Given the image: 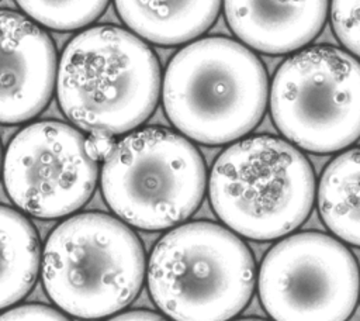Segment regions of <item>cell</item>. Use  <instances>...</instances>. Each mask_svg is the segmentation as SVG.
<instances>
[{"instance_id":"obj_13","label":"cell","mask_w":360,"mask_h":321,"mask_svg":"<svg viewBox=\"0 0 360 321\" xmlns=\"http://www.w3.org/2000/svg\"><path fill=\"white\" fill-rule=\"evenodd\" d=\"M39 262V238L31 221L17 210L0 206V310L31 291Z\"/></svg>"},{"instance_id":"obj_10","label":"cell","mask_w":360,"mask_h":321,"mask_svg":"<svg viewBox=\"0 0 360 321\" xmlns=\"http://www.w3.org/2000/svg\"><path fill=\"white\" fill-rule=\"evenodd\" d=\"M53 41L25 15L0 10V124L37 117L56 86Z\"/></svg>"},{"instance_id":"obj_21","label":"cell","mask_w":360,"mask_h":321,"mask_svg":"<svg viewBox=\"0 0 360 321\" xmlns=\"http://www.w3.org/2000/svg\"><path fill=\"white\" fill-rule=\"evenodd\" d=\"M0 169H1V145H0Z\"/></svg>"},{"instance_id":"obj_16","label":"cell","mask_w":360,"mask_h":321,"mask_svg":"<svg viewBox=\"0 0 360 321\" xmlns=\"http://www.w3.org/2000/svg\"><path fill=\"white\" fill-rule=\"evenodd\" d=\"M330 23L340 44L360 58V0H332Z\"/></svg>"},{"instance_id":"obj_1","label":"cell","mask_w":360,"mask_h":321,"mask_svg":"<svg viewBox=\"0 0 360 321\" xmlns=\"http://www.w3.org/2000/svg\"><path fill=\"white\" fill-rule=\"evenodd\" d=\"M160 66L145 41L115 25H97L66 45L56 73L65 115L80 130L120 135L155 111Z\"/></svg>"},{"instance_id":"obj_2","label":"cell","mask_w":360,"mask_h":321,"mask_svg":"<svg viewBox=\"0 0 360 321\" xmlns=\"http://www.w3.org/2000/svg\"><path fill=\"white\" fill-rule=\"evenodd\" d=\"M269 82L262 61L225 37L181 48L163 77V107L187 138L222 145L249 134L263 118Z\"/></svg>"},{"instance_id":"obj_11","label":"cell","mask_w":360,"mask_h":321,"mask_svg":"<svg viewBox=\"0 0 360 321\" xmlns=\"http://www.w3.org/2000/svg\"><path fill=\"white\" fill-rule=\"evenodd\" d=\"M329 0H224L232 32L269 55L297 52L322 30Z\"/></svg>"},{"instance_id":"obj_12","label":"cell","mask_w":360,"mask_h":321,"mask_svg":"<svg viewBox=\"0 0 360 321\" xmlns=\"http://www.w3.org/2000/svg\"><path fill=\"white\" fill-rule=\"evenodd\" d=\"M222 0H115L121 20L141 38L179 45L205 32L217 20Z\"/></svg>"},{"instance_id":"obj_15","label":"cell","mask_w":360,"mask_h":321,"mask_svg":"<svg viewBox=\"0 0 360 321\" xmlns=\"http://www.w3.org/2000/svg\"><path fill=\"white\" fill-rule=\"evenodd\" d=\"M110 0H15L20 8L38 24L58 30H79L96 21Z\"/></svg>"},{"instance_id":"obj_6","label":"cell","mask_w":360,"mask_h":321,"mask_svg":"<svg viewBox=\"0 0 360 321\" xmlns=\"http://www.w3.org/2000/svg\"><path fill=\"white\" fill-rule=\"evenodd\" d=\"M101 191L127 224L159 231L187 220L201 204L207 172L200 151L162 127L134 130L103 162Z\"/></svg>"},{"instance_id":"obj_8","label":"cell","mask_w":360,"mask_h":321,"mask_svg":"<svg viewBox=\"0 0 360 321\" xmlns=\"http://www.w3.org/2000/svg\"><path fill=\"white\" fill-rule=\"evenodd\" d=\"M360 272L336 238L291 234L270 248L259 270V296L274 321H346L356 308Z\"/></svg>"},{"instance_id":"obj_17","label":"cell","mask_w":360,"mask_h":321,"mask_svg":"<svg viewBox=\"0 0 360 321\" xmlns=\"http://www.w3.org/2000/svg\"><path fill=\"white\" fill-rule=\"evenodd\" d=\"M0 321H70L63 313L44 304H24L0 314Z\"/></svg>"},{"instance_id":"obj_14","label":"cell","mask_w":360,"mask_h":321,"mask_svg":"<svg viewBox=\"0 0 360 321\" xmlns=\"http://www.w3.org/2000/svg\"><path fill=\"white\" fill-rule=\"evenodd\" d=\"M318 210L329 231L360 246V146L326 165L318 186Z\"/></svg>"},{"instance_id":"obj_5","label":"cell","mask_w":360,"mask_h":321,"mask_svg":"<svg viewBox=\"0 0 360 321\" xmlns=\"http://www.w3.org/2000/svg\"><path fill=\"white\" fill-rule=\"evenodd\" d=\"M49 298L66 314L84 320L112 315L139 293L145 252L138 235L104 213H82L48 237L41 262Z\"/></svg>"},{"instance_id":"obj_20","label":"cell","mask_w":360,"mask_h":321,"mask_svg":"<svg viewBox=\"0 0 360 321\" xmlns=\"http://www.w3.org/2000/svg\"><path fill=\"white\" fill-rule=\"evenodd\" d=\"M232 321H266V320L256 318V317H248V318H238V320H232Z\"/></svg>"},{"instance_id":"obj_3","label":"cell","mask_w":360,"mask_h":321,"mask_svg":"<svg viewBox=\"0 0 360 321\" xmlns=\"http://www.w3.org/2000/svg\"><path fill=\"white\" fill-rule=\"evenodd\" d=\"M146 280L153 303L172 321H229L249 304L256 268L235 232L191 221L158 241Z\"/></svg>"},{"instance_id":"obj_19","label":"cell","mask_w":360,"mask_h":321,"mask_svg":"<svg viewBox=\"0 0 360 321\" xmlns=\"http://www.w3.org/2000/svg\"><path fill=\"white\" fill-rule=\"evenodd\" d=\"M107 321H170V318H166L149 310H131L117 314Z\"/></svg>"},{"instance_id":"obj_9","label":"cell","mask_w":360,"mask_h":321,"mask_svg":"<svg viewBox=\"0 0 360 321\" xmlns=\"http://www.w3.org/2000/svg\"><path fill=\"white\" fill-rule=\"evenodd\" d=\"M98 179L97 162L75 127L53 120L32 122L7 146L3 180L13 203L37 218H59L83 207Z\"/></svg>"},{"instance_id":"obj_18","label":"cell","mask_w":360,"mask_h":321,"mask_svg":"<svg viewBox=\"0 0 360 321\" xmlns=\"http://www.w3.org/2000/svg\"><path fill=\"white\" fill-rule=\"evenodd\" d=\"M115 135L104 132H91L86 137V151L96 162H104L114 151L117 141Z\"/></svg>"},{"instance_id":"obj_4","label":"cell","mask_w":360,"mask_h":321,"mask_svg":"<svg viewBox=\"0 0 360 321\" xmlns=\"http://www.w3.org/2000/svg\"><path fill=\"white\" fill-rule=\"evenodd\" d=\"M211 206L236 234L271 241L298 228L315 199V175L307 156L273 135H252L229 145L208 182Z\"/></svg>"},{"instance_id":"obj_7","label":"cell","mask_w":360,"mask_h":321,"mask_svg":"<svg viewBox=\"0 0 360 321\" xmlns=\"http://www.w3.org/2000/svg\"><path fill=\"white\" fill-rule=\"evenodd\" d=\"M277 130L295 146L342 151L360 138V61L330 45H312L288 56L270 89Z\"/></svg>"}]
</instances>
